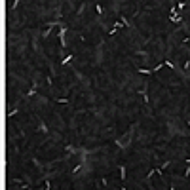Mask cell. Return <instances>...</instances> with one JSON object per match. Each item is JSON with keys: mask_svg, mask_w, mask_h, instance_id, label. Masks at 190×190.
I'll list each match as a JSON object with an SVG mask.
<instances>
[{"mask_svg": "<svg viewBox=\"0 0 190 190\" xmlns=\"http://www.w3.org/2000/svg\"><path fill=\"white\" fill-rule=\"evenodd\" d=\"M116 32H118V30H116V29H110V30H108V36H114Z\"/></svg>", "mask_w": 190, "mask_h": 190, "instance_id": "21", "label": "cell"}, {"mask_svg": "<svg viewBox=\"0 0 190 190\" xmlns=\"http://www.w3.org/2000/svg\"><path fill=\"white\" fill-rule=\"evenodd\" d=\"M67 30H69V29H67L65 25H61V27H59V32H57V38H59V42H61V48H63V50L67 48V40H65Z\"/></svg>", "mask_w": 190, "mask_h": 190, "instance_id": "1", "label": "cell"}, {"mask_svg": "<svg viewBox=\"0 0 190 190\" xmlns=\"http://www.w3.org/2000/svg\"><path fill=\"white\" fill-rule=\"evenodd\" d=\"M46 86H50V88L53 86V76H51V74H48V76H46Z\"/></svg>", "mask_w": 190, "mask_h": 190, "instance_id": "13", "label": "cell"}, {"mask_svg": "<svg viewBox=\"0 0 190 190\" xmlns=\"http://www.w3.org/2000/svg\"><path fill=\"white\" fill-rule=\"evenodd\" d=\"M38 131H42V133H48V131H50V129H48V126H46V122L38 120Z\"/></svg>", "mask_w": 190, "mask_h": 190, "instance_id": "6", "label": "cell"}, {"mask_svg": "<svg viewBox=\"0 0 190 190\" xmlns=\"http://www.w3.org/2000/svg\"><path fill=\"white\" fill-rule=\"evenodd\" d=\"M38 190H42V188H38Z\"/></svg>", "mask_w": 190, "mask_h": 190, "instance_id": "29", "label": "cell"}, {"mask_svg": "<svg viewBox=\"0 0 190 190\" xmlns=\"http://www.w3.org/2000/svg\"><path fill=\"white\" fill-rule=\"evenodd\" d=\"M185 177H188V179H190V165H186V169H185Z\"/></svg>", "mask_w": 190, "mask_h": 190, "instance_id": "19", "label": "cell"}, {"mask_svg": "<svg viewBox=\"0 0 190 190\" xmlns=\"http://www.w3.org/2000/svg\"><path fill=\"white\" fill-rule=\"evenodd\" d=\"M188 70H190V59H186L185 65H182V72H185V74H188Z\"/></svg>", "mask_w": 190, "mask_h": 190, "instance_id": "8", "label": "cell"}, {"mask_svg": "<svg viewBox=\"0 0 190 190\" xmlns=\"http://www.w3.org/2000/svg\"><path fill=\"white\" fill-rule=\"evenodd\" d=\"M36 91H38V82H36V80H32V84H30V89L27 91L25 95H23V99H30L32 95H36Z\"/></svg>", "mask_w": 190, "mask_h": 190, "instance_id": "3", "label": "cell"}, {"mask_svg": "<svg viewBox=\"0 0 190 190\" xmlns=\"http://www.w3.org/2000/svg\"><path fill=\"white\" fill-rule=\"evenodd\" d=\"M120 190H127V188H126V186H122V188H120Z\"/></svg>", "mask_w": 190, "mask_h": 190, "instance_id": "27", "label": "cell"}, {"mask_svg": "<svg viewBox=\"0 0 190 190\" xmlns=\"http://www.w3.org/2000/svg\"><path fill=\"white\" fill-rule=\"evenodd\" d=\"M82 165H84V162H80V163H78V165H76V167H74V169H72V171H70V175H76V173H78V171H80V169H82Z\"/></svg>", "mask_w": 190, "mask_h": 190, "instance_id": "12", "label": "cell"}, {"mask_svg": "<svg viewBox=\"0 0 190 190\" xmlns=\"http://www.w3.org/2000/svg\"><path fill=\"white\" fill-rule=\"evenodd\" d=\"M186 126H188V127H190V120H186Z\"/></svg>", "mask_w": 190, "mask_h": 190, "instance_id": "26", "label": "cell"}, {"mask_svg": "<svg viewBox=\"0 0 190 190\" xmlns=\"http://www.w3.org/2000/svg\"><path fill=\"white\" fill-rule=\"evenodd\" d=\"M177 6V11H182L185 10V6H186V2H179V4H175Z\"/></svg>", "mask_w": 190, "mask_h": 190, "instance_id": "16", "label": "cell"}, {"mask_svg": "<svg viewBox=\"0 0 190 190\" xmlns=\"http://www.w3.org/2000/svg\"><path fill=\"white\" fill-rule=\"evenodd\" d=\"M190 42V36H185V38H182V44H188Z\"/></svg>", "mask_w": 190, "mask_h": 190, "instance_id": "23", "label": "cell"}, {"mask_svg": "<svg viewBox=\"0 0 190 190\" xmlns=\"http://www.w3.org/2000/svg\"><path fill=\"white\" fill-rule=\"evenodd\" d=\"M133 55H137V57H150V53L146 50H137V51H133Z\"/></svg>", "mask_w": 190, "mask_h": 190, "instance_id": "5", "label": "cell"}, {"mask_svg": "<svg viewBox=\"0 0 190 190\" xmlns=\"http://www.w3.org/2000/svg\"><path fill=\"white\" fill-rule=\"evenodd\" d=\"M118 169H120V179H122V181H126V165H124V163H120V165H118Z\"/></svg>", "mask_w": 190, "mask_h": 190, "instance_id": "7", "label": "cell"}, {"mask_svg": "<svg viewBox=\"0 0 190 190\" xmlns=\"http://www.w3.org/2000/svg\"><path fill=\"white\" fill-rule=\"evenodd\" d=\"M55 103H61V105H67V103H70V99H67V97H59V99H53Z\"/></svg>", "mask_w": 190, "mask_h": 190, "instance_id": "11", "label": "cell"}, {"mask_svg": "<svg viewBox=\"0 0 190 190\" xmlns=\"http://www.w3.org/2000/svg\"><path fill=\"white\" fill-rule=\"evenodd\" d=\"M169 190H175V185H171V186H169Z\"/></svg>", "mask_w": 190, "mask_h": 190, "instance_id": "25", "label": "cell"}, {"mask_svg": "<svg viewBox=\"0 0 190 190\" xmlns=\"http://www.w3.org/2000/svg\"><path fill=\"white\" fill-rule=\"evenodd\" d=\"M139 93L143 95V101H145V105L148 107V112H150V99H148V84H145L143 88L139 89Z\"/></svg>", "mask_w": 190, "mask_h": 190, "instance_id": "2", "label": "cell"}, {"mask_svg": "<svg viewBox=\"0 0 190 190\" xmlns=\"http://www.w3.org/2000/svg\"><path fill=\"white\" fill-rule=\"evenodd\" d=\"M44 190H51V185H50V181L46 179V185H44Z\"/></svg>", "mask_w": 190, "mask_h": 190, "instance_id": "18", "label": "cell"}, {"mask_svg": "<svg viewBox=\"0 0 190 190\" xmlns=\"http://www.w3.org/2000/svg\"><path fill=\"white\" fill-rule=\"evenodd\" d=\"M137 70L141 72V74H148V76L154 74V69H146V67H137Z\"/></svg>", "mask_w": 190, "mask_h": 190, "instance_id": "4", "label": "cell"}, {"mask_svg": "<svg viewBox=\"0 0 190 190\" xmlns=\"http://www.w3.org/2000/svg\"><path fill=\"white\" fill-rule=\"evenodd\" d=\"M15 114H17V108H14V110H10V114H8V116H10V118H11V116H15Z\"/></svg>", "mask_w": 190, "mask_h": 190, "instance_id": "22", "label": "cell"}, {"mask_svg": "<svg viewBox=\"0 0 190 190\" xmlns=\"http://www.w3.org/2000/svg\"><path fill=\"white\" fill-rule=\"evenodd\" d=\"M95 10H97V14H99V15L105 14V10H103V6H101V4H95Z\"/></svg>", "mask_w": 190, "mask_h": 190, "instance_id": "15", "label": "cell"}, {"mask_svg": "<svg viewBox=\"0 0 190 190\" xmlns=\"http://www.w3.org/2000/svg\"><path fill=\"white\" fill-rule=\"evenodd\" d=\"M160 69H163V63H158V65L154 67V72H158V70H160Z\"/></svg>", "mask_w": 190, "mask_h": 190, "instance_id": "17", "label": "cell"}, {"mask_svg": "<svg viewBox=\"0 0 190 190\" xmlns=\"http://www.w3.org/2000/svg\"><path fill=\"white\" fill-rule=\"evenodd\" d=\"M185 162H186V165H190V158H186V160H185Z\"/></svg>", "mask_w": 190, "mask_h": 190, "instance_id": "24", "label": "cell"}, {"mask_svg": "<svg viewBox=\"0 0 190 190\" xmlns=\"http://www.w3.org/2000/svg\"><path fill=\"white\" fill-rule=\"evenodd\" d=\"M70 61H72V53H69V55H67V57H65L63 61H61V65H63V67H65V65H69V63H70Z\"/></svg>", "mask_w": 190, "mask_h": 190, "instance_id": "10", "label": "cell"}, {"mask_svg": "<svg viewBox=\"0 0 190 190\" xmlns=\"http://www.w3.org/2000/svg\"><path fill=\"white\" fill-rule=\"evenodd\" d=\"M148 186H150V190H154V188H152V185H148Z\"/></svg>", "mask_w": 190, "mask_h": 190, "instance_id": "28", "label": "cell"}, {"mask_svg": "<svg viewBox=\"0 0 190 190\" xmlns=\"http://www.w3.org/2000/svg\"><path fill=\"white\" fill-rule=\"evenodd\" d=\"M65 150H67V152H72V154H76V152H78L74 146H70V145H65Z\"/></svg>", "mask_w": 190, "mask_h": 190, "instance_id": "14", "label": "cell"}, {"mask_svg": "<svg viewBox=\"0 0 190 190\" xmlns=\"http://www.w3.org/2000/svg\"><path fill=\"white\" fill-rule=\"evenodd\" d=\"M120 21H122V23H124V25H126V27H133V25H131V23H129V19H127V17H126V15H120Z\"/></svg>", "mask_w": 190, "mask_h": 190, "instance_id": "9", "label": "cell"}, {"mask_svg": "<svg viewBox=\"0 0 190 190\" xmlns=\"http://www.w3.org/2000/svg\"><path fill=\"white\" fill-rule=\"evenodd\" d=\"M17 6H19V0H14V4H11V10H15Z\"/></svg>", "mask_w": 190, "mask_h": 190, "instance_id": "20", "label": "cell"}]
</instances>
